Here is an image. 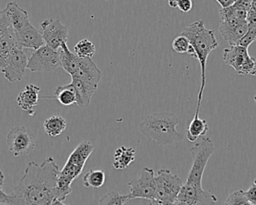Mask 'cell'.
I'll use <instances>...</instances> for the list:
<instances>
[{"label":"cell","mask_w":256,"mask_h":205,"mask_svg":"<svg viewBox=\"0 0 256 205\" xmlns=\"http://www.w3.org/2000/svg\"><path fill=\"white\" fill-rule=\"evenodd\" d=\"M60 168L50 156L42 165L31 162L10 195L14 204H54Z\"/></svg>","instance_id":"6da1fadb"},{"label":"cell","mask_w":256,"mask_h":205,"mask_svg":"<svg viewBox=\"0 0 256 205\" xmlns=\"http://www.w3.org/2000/svg\"><path fill=\"white\" fill-rule=\"evenodd\" d=\"M248 12L244 9H239L234 5L227 8H222L220 10V20L239 19L246 20Z\"/></svg>","instance_id":"4316f807"},{"label":"cell","mask_w":256,"mask_h":205,"mask_svg":"<svg viewBox=\"0 0 256 205\" xmlns=\"http://www.w3.org/2000/svg\"><path fill=\"white\" fill-rule=\"evenodd\" d=\"M4 204H14L13 196L0 189V205Z\"/></svg>","instance_id":"74e56055"},{"label":"cell","mask_w":256,"mask_h":205,"mask_svg":"<svg viewBox=\"0 0 256 205\" xmlns=\"http://www.w3.org/2000/svg\"><path fill=\"white\" fill-rule=\"evenodd\" d=\"M256 41V27H249L246 34L240 39L238 45L245 48H249Z\"/></svg>","instance_id":"836d02e7"},{"label":"cell","mask_w":256,"mask_h":205,"mask_svg":"<svg viewBox=\"0 0 256 205\" xmlns=\"http://www.w3.org/2000/svg\"><path fill=\"white\" fill-rule=\"evenodd\" d=\"M252 0H237L233 5L239 9L249 12L252 8Z\"/></svg>","instance_id":"8d00e7d4"},{"label":"cell","mask_w":256,"mask_h":205,"mask_svg":"<svg viewBox=\"0 0 256 205\" xmlns=\"http://www.w3.org/2000/svg\"><path fill=\"white\" fill-rule=\"evenodd\" d=\"M249 56L248 48L240 45H232L230 48L224 50L222 60L227 66H231L238 73Z\"/></svg>","instance_id":"e0dca14e"},{"label":"cell","mask_w":256,"mask_h":205,"mask_svg":"<svg viewBox=\"0 0 256 205\" xmlns=\"http://www.w3.org/2000/svg\"><path fill=\"white\" fill-rule=\"evenodd\" d=\"M3 12L14 31L25 28L31 24L28 12L20 7L16 3L10 2L8 3Z\"/></svg>","instance_id":"9a60e30c"},{"label":"cell","mask_w":256,"mask_h":205,"mask_svg":"<svg viewBox=\"0 0 256 205\" xmlns=\"http://www.w3.org/2000/svg\"><path fill=\"white\" fill-rule=\"evenodd\" d=\"M254 101H255L256 104V96H254Z\"/></svg>","instance_id":"7bdbcfd3"},{"label":"cell","mask_w":256,"mask_h":205,"mask_svg":"<svg viewBox=\"0 0 256 205\" xmlns=\"http://www.w3.org/2000/svg\"><path fill=\"white\" fill-rule=\"evenodd\" d=\"M43 98L44 99H56L60 104L64 106L73 105L76 102V91H75L74 87L72 83L67 85L60 86L57 87L55 93H54V96H48V97Z\"/></svg>","instance_id":"603a6c76"},{"label":"cell","mask_w":256,"mask_h":205,"mask_svg":"<svg viewBox=\"0 0 256 205\" xmlns=\"http://www.w3.org/2000/svg\"><path fill=\"white\" fill-rule=\"evenodd\" d=\"M106 181V175L103 170L92 169L84 175L82 183L87 188L99 189L102 187Z\"/></svg>","instance_id":"d4e9b609"},{"label":"cell","mask_w":256,"mask_h":205,"mask_svg":"<svg viewBox=\"0 0 256 205\" xmlns=\"http://www.w3.org/2000/svg\"><path fill=\"white\" fill-rule=\"evenodd\" d=\"M66 120L60 116H52L46 119L44 123L45 132L50 137H56L66 130Z\"/></svg>","instance_id":"cb8c5ba5"},{"label":"cell","mask_w":256,"mask_h":205,"mask_svg":"<svg viewBox=\"0 0 256 205\" xmlns=\"http://www.w3.org/2000/svg\"><path fill=\"white\" fill-rule=\"evenodd\" d=\"M60 66V52L45 44L38 49L34 50L28 59L27 69L32 72L48 73L54 72Z\"/></svg>","instance_id":"8992f818"},{"label":"cell","mask_w":256,"mask_h":205,"mask_svg":"<svg viewBox=\"0 0 256 205\" xmlns=\"http://www.w3.org/2000/svg\"><path fill=\"white\" fill-rule=\"evenodd\" d=\"M129 195H122L117 191H112L102 197L99 204H126L130 201Z\"/></svg>","instance_id":"f1b7e54d"},{"label":"cell","mask_w":256,"mask_h":205,"mask_svg":"<svg viewBox=\"0 0 256 205\" xmlns=\"http://www.w3.org/2000/svg\"><path fill=\"white\" fill-rule=\"evenodd\" d=\"M222 8H227L232 6L237 0H216Z\"/></svg>","instance_id":"ab89813d"},{"label":"cell","mask_w":256,"mask_h":205,"mask_svg":"<svg viewBox=\"0 0 256 205\" xmlns=\"http://www.w3.org/2000/svg\"><path fill=\"white\" fill-rule=\"evenodd\" d=\"M102 74L92 58L80 57L78 69L72 78H78L87 84L98 87Z\"/></svg>","instance_id":"5bb4252c"},{"label":"cell","mask_w":256,"mask_h":205,"mask_svg":"<svg viewBox=\"0 0 256 205\" xmlns=\"http://www.w3.org/2000/svg\"><path fill=\"white\" fill-rule=\"evenodd\" d=\"M215 150L214 143L210 138H202L190 149L192 165L184 184L194 187H202L203 174L208 162Z\"/></svg>","instance_id":"277c9868"},{"label":"cell","mask_w":256,"mask_h":205,"mask_svg":"<svg viewBox=\"0 0 256 205\" xmlns=\"http://www.w3.org/2000/svg\"><path fill=\"white\" fill-rule=\"evenodd\" d=\"M218 199L203 188L194 187L183 184L176 200V204H214Z\"/></svg>","instance_id":"8fae6325"},{"label":"cell","mask_w":256,"mask_h":205,"mask_svg":"<svg viewBox=\"0 0 256 205\" xmlns=\"http://www.w3.org/2000/svg\"><path fill=\"white\" fill-rule=\"evenodd\" d=\"M244 194L250 204L256 205V179L254 180V184L249 188V189L244 191Z\"/></svg>","instance_id":"d590c367"},{"label":"cell","mask_w":256,"mask_h":205,"mask_svg":"<svg viewBox=\"0 0 256 205\" xmlns=\"http://www.w3.org/2000/svg\"><path fill=\"white\" fill-rule=\"evenodd\" d=\"M40 90V87L34 84H28L26 86L24 91L20 93L16 98L18 106L24 111L28 112L30 115H34V108L38 103Z\"/></svg>","instance_id":"2e32d148"},{"label":"cell","mask_w":256,"mask_h":205,"mask_svg":"<svg viewBox=\"0 0 256 205\" xmlns=\"http://www.w3.org/2000/svg\"><path fill=\"white\" fill-rule=\"evenodd\" d=\"M74 53L81 58H92L96 54L94 44L87 39H82L75 45Z\"/></svg>","instance_id":"484cf974"},{"label":"cell","mask_w":256,"mask_h":205,"mask_svg":"<svg viewBox=\"0 0 256 205\" xmlns=\"http://www.w3.org/2000/svg\"><path fill=\"white\" fill-rule=\"evenodd\" d=\"M72 78V84L76 91V105L81 108H86L90 105L93 94L97 90L98 87L87 84L78 78Z\"/></svg>","instance_id":"ac0fdd59"},{"label":"cell","mask_w":256,"mask_h":205,"mask_svg":"<svg viewBox=\"0 0 256 205\" xmlns=\"http://www.w3.org/2000/svg\"><path fill=\"white\" fill-rule=\"evenodd\" d=\"M251 9L256 12V0H252V8H251Z\"/></svg>","instance_id":"b9f144b4"},{"label":"cell","mask_w":256,"mask_h":205,"mask_svg":"<svg viewBox=\"0 0 256 205\" xmlns=\"http://www.w3.org/2000/svg\"><path fill=\"white\" fill-rule=\"evenodd\" d=\"M209 127L207 121L200 117V113H195L194 118L188 128V141L195 142L200 137H203L208 132Z\"/></svg>","instance_id":"44dd1931"},{"label":"cell","mask_w":256,"mask_h":205,"mask_svg":"<svg viewBox=\"0 0 256 205\" xmlns=\"http://www.w3.org/2000/svg\"><path fill=\"white\" fill-rule=\"evenodd\" d=\"M168 5L173 9L178 8L184 13L190 12L192 8V0H168Z\"/></svg>","instance_id":"d6a6232c"},{"label":"cell","mask_w":256,"mask_h":205,"mask_svg":"<svg viewBox=\"0 0 256 205\" xmlns=\"http://www.w3.org/2000/svg\"><path fill=\"white\" fill-rule=\"evenodd\" d=\"M130 186V199L143 198L148 200L150 204L156 197V185L154 171L152 168L144 167L141 175L136 180L128 183Z\"/></svg>","instance_id":"ba28073f"},{"label":"cell","mask_w":256,"mask_h":205,"mask_svg":"<svg viewBox=\"0 0 256 205\" xmlns=\"http://www.w3.org/2000/svg\"><path fill=\"white\" fill-rule=\"evenodd\" d=\"M246 21H248L249 27H256V12L255 11L250 9L248 12Z\"/></svg>","instance_id":"f35d334b"},{"label":"cell","mask_w":256,"mask_h":205,"mask_svg":"<svg viewBox=\"0 0 256 205\" xmlns=\"http://www.w3.org/2000/svg\"><path fill=\"white\" fill-rule=\"evenodd\" d=\"M14 35L16 45L20 49L34 51L45 45L42 33L32 24L25 28L14 31Z\"/></svg>","instance_id":"4fadbf2b"},{"label":"cell","mask_w":256,"mask_h":205,"mask_svg":"<svg viewBox=\"0 0 256 205\" xmlns=\"http://www.w3.org/2000/svg\"><path fill=\"white\" fill-rule=\"evenodd\" d=\"M238 74L242 75L256 76V60L255 59L250 55L244 63L242 65Z\"/></svg>","instance_id":"4dcf8cb0"},{"label":"cell","mask_w":256,"mask_h":205,"mask_svg":"<svg viewBox=\"0 0 256 205\" xmlns=\"http://www.w3.org/2000/svg\"><path fill=\"white\" fill-rule=\"evenodd\" d=\"M15 48H18L15 39L14 31L10 29L0 39V69L6 66L10 54Z\"/></svg>","instance_id":"d6986e66"},{"label":"cell","mask_w":256,"mask_h":205,"mask_svg":"<svg viewBox=\"0 0 256 205\" xmlns=\"http://www.w3.org/2000/svg\"><path fill=\"white\" fill-rule=\"evenodd\" d=\"M135 148L118 147L114 153V167L117 170L126 169L135 160Z\"/></svg>","instance_id":"7402d4cb"},{"label":"cell","mask_w":256,"mask_h":205,"mask_svg":"<svg viewBox=\"0 0 256 205\" xmlns=\"http://www.w3.org/2000/svg\"><path fill=\"white\" fill-rule=\"evenodd\" d=\"M177 116L172 113H155L147 116L140 123L142 134L150 141L161 147L182 142L184 135L178 132Z\"/></svg>","instance_id":"3957f363"},{"label":"cell","mask_w":256,"mask_h":205,"mask_svg":"<svg viewBox=\"0 0 256 205\" xmlns=\"http://www.w3.org/2000/svg\"><path fill=\"white\" fill-rule=\"evenodd\" d=\"M28 59L22 49L15 48L10 54L6 66L1 69L4 78L10 83L20 81L27 69Z\"/></svg>","instance_id":"30bf717a"},{"label":"cell","mask_w":256,"mask_h":205,"mask_svg":"<svg viewBox=\"0 0 256 205\" xmlns=\"http://www.w3.org/2000/svg\"><path fill=\"white\" fill-rule=\"evenodd\" d=\"M12 29L8 21L6 18L3 11H0V39Z\"/></svg>","instance_id":"e575fe53"},{"label":"cell","mask_w":256,"mask_h":205,"mask_svg":"<svg viewBox=\"0 0 256 205\" xmlns=\"http://www.w3.org/2000/svg\"><path fill=\"white\" fill-rule=\"evenodd\" d=\"M40 27L45 44L52 49L58 51L63 44L67 43L69 30L60 20H45Z\"/></svg>","instance_id":"9c48e42d"},{"label":"cell","mask_w":256,"mask_h":205,"mask_svg":"<svg viewBox=\"0 0 256 205\" xmlns=\"http://www.w3.org/2000/svg\"><path fill=\"white\" fill-rule=\"evenodd\" d=\"M224 204H250L249 201L246 199V195L244 194V191L240 189V190L236 191L232 193L227 198Z\"/></svg>","instance_id":"1f68e13d"},{"label":"cell","mask_w":256,"mask_h":205,"mask_svg":"<svg viewBox=\"0 0 256 205\" xmlns=\"http://www.w3.org/2000/svg\"><path fill=\"white\" fill-rule=\"evenodd\" d=\"M248 28L249 26L246 20L226 19L220 20L219 30L222 39L232 46L238 45Z\"/></svg>","instance_id":"7c38bea8"},{"label":"cell","mask_w":256,"mask_h":205,"mask_svg":"<svg viewBox=\"0 0 256 205\" xmlns=\"http://www.w3.org/2000/svg\"><path fill=\"white\" fill-rule=\"evenodd\" d=\"M180 35L186 36L190 42L195 52V58L200 62L201 66V86L197 97L196 113H200L203 93L206 86V66L210 53L218 48V44L214 30H208L204 27L202 21L189 24L182 30Z\"/></svg>","instance_id":"7a4b0ae2"},{"label":"cell","mask_w":256,"mask_h":205,"mask_svg":"<svg viewBox=\"0 0 256 205\" xmlns=\"http://www.w3.org/2000/svg\"><path fill=\"white\" fill-rule=\"evenodd\" d=\"M94 150V146L90 141H82L70 153L68 162L84 168L87 159Z\"/></svg>","instance_id":"ffe728a7"},{"label":"cell","mask_w":256,"mask_h":205,"mask_svg":"<svg viewBox=\"0 0 256 205\" xmlns=\"http://www.w3.org/2000/svg\"><path fill=\"white\" fill-rule=\"evenodd\" d=\"M4 176L3 174L2 171L0 169V189H2L3 184H4Z\"/></svg>","instance_id":"60d3db41"},{"label":"cell","mask_w":256,"mask_h":205,"mask_svg":"<svg viewBox=\"0 0 256 205\" xmlns=\"http://www.w3.org/2000/svg\"><path fill=\"white\" fill-rule=\"evenodd\" d=\"M6 143L9 151L16 157L30 154L36 147L32 132L22 126H16L8 132Z\"/></svg>","instance_id":"52a82bcc"},{"label":"cell","mask_w":256,"mask_h":205,"mask_svg":"<svg viewBox=\"0 0 256 205\" xmlns=\"http://www.w3.org/2000/svg\"><path fill=\"white\" fill-rule=\"evenodd\" d=\"M156 197L150 204H176L178 195L183 186L182 180L168 169H160L155 175Z\"/></svg>","instance_id":"5b68a950"},{"label":"cell","mask_w":256,"mask_h":205,"mask_svg":"<svg viewBox=\"0 0 256 205\" xmlns=\"http://www.w3.org/2000/svg\"><path fill=\"white\" fill-rule=\"evenodd\" d=\"M84 168L82 167L74 165V164L70 163V162L67 161L62 169L60 171V174L64 176L66 178L72 180V181H74L75 179L79 177Z\"/></svg>","instance_id":"f546056e"},{"label":"cell","mask_w":256,"mask_h":205,"mask_svg":"<svg viewBox=\"0 0 256 205\" xmlns=\"http://www.w3.org/2000/svg\"><path fill=\"white\" fill-rule=\"evenodd\" d=\"M172 49L178 54H188L191 57H195V52L191 46L189 39L186 36H180L176 37L172 42Z\"/></svg>","instance_id":"83f0119b"}]
</instances>
